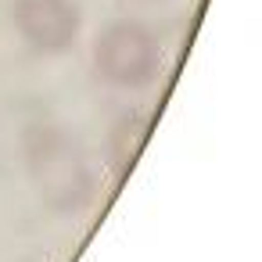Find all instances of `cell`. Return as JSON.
<instances>
[{"label":"cell","instance_id":"obj_1","mask_svg":"<svg viewBox=\"0 0 262 262\" xmlns=\"http://www.w3.org/2000/svg\"><path fill=\"white\" fill-rule=\"evenodd\" d=\"M22 162L40 205L54 215H79L97 198V172L76 140L58 122H33L22 129Z\"/></svg>","mask_w":262,"mask_h":262},{"label":"cell","instance_id":"obj_2","mask_svg":"<svg viewBox=\"0 0 262 262\" xmlns=\"http://www.w3.org/2000/svg\"><path fill=\"white\" fill-rule=\"evenodd\" d=\"M94 72L115 90H147L162 76V43L155 29L133 15L112 18L94 40Z\"/></svg>","mask_w":262,"mask_h":262},{"label":"cell","instance_id":"obj_3","mask_svg":"<svg viewBox=\"0 0 262 262\" xmlns=\"http://www.w3.org/2000/svg\"><path fill=\"white\" fill-rule=\"evenodd\" d=\"M11 26L26 47L36 54H69L83 33L79 0H11Z\"/></svg>","mask_w":262,"mask_h":262},{"label":"cell","instance_id":"obj_4","mask_svg":"<svg viewBox=\"0 0 262 262\" xmlns=\"http://www.w3.org/2000/svg\"><path fill=\"white\" fill-rule=\"evenodd\" d=\"M147 129H151V122L140 112H129V115L115 119V126L108 133V162H112L115 172H126L137 162V155H140V147L147 140Z\"/></svg>","mask_w":262,"mask_h":262},{"label":"cell","instance_id":"obj_5","mask_svg":"<svg viewBox=\"0 0 262 262\" xmlns=\"http://www.w3.org/2000/svg\"><path fill=\"white\" fill-rule=\"evenodd\" d=\"M122 11H151V8H162L165 0H115Z\"/></svg>","mask_w":262,"mask_h":262}]
</instances>
